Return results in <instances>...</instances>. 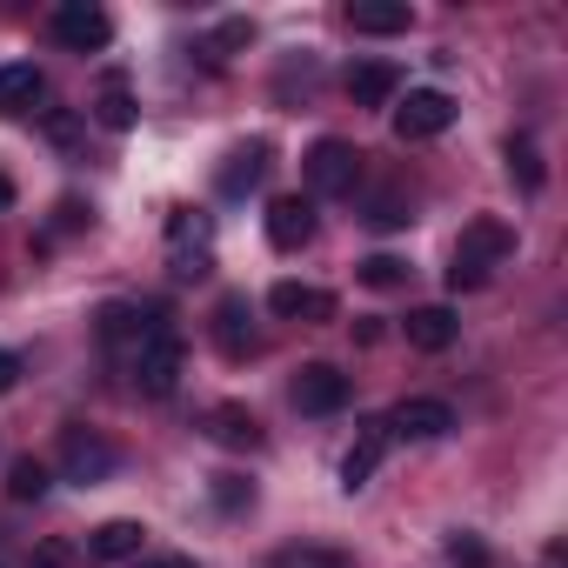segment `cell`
<instances>
[{
	"instance_id": "cell-1",
	"label": "cell",
	"mask_w": 568,
	"mask_h": 568,
	"mask_svg": "<svg viewBox=\"0 0 568 568\" xmlns=\"http://www.w3.org/2000/svg\"><path fill=\"white\" fill-rule=\"evenodd\" d=\"M515 254V227L501 221V214H475L468 227H462V241H455V254H448V288L455 295H468V288H488L495 281V267Z\"/></svg>"
},
{
	"instance_id": "cell-2",
	"label": "cell",
	"mask_w": 568,
	"mask_h": 568,
	"mask_svg": "<svg viewBox=\"0 0 568 568\" xmlns=\"http://www.w3.org/2000/svg\"><path fill=\"white\" fill-rule=\"evenodd\" d=\"M181 375H187V348H181V335L161 322V328H148L134 348H128V382L148 395V402H168L174 388H181Z\"/></svg>"
},
{
	"instance_id": "cell-3",
	"label": "cell",
	"mask_w": 568,
	"mask_h": 568,
	"mask_svg": "<svg viewBox=\"0 0 568 568\" xmlns=\"http://www.w3.org/2000/svg\"><path fill=\"white\" fill-rule=\"evenodd\" d=\"M308 187L315 194H328V201H342V194H355L362 187V148L355 141H335V134H322L315 148H308Z\"/></svg>"
},
{
	"instance_id": "cell-4",
	"label": "cell",
	"mask_w": 568,
	"mask_h": 568,
	"mask_svg": "<svg viewBox=\"0 0 568 568\" xmlns=\"http://www.w3.org/2000/svg\"><path fill=\"white\" fill-rule=\"evenodd\" d=\"M114 468H121V455H114V442H108L101 428H88V422H68V428H61V475H68V481H88V488H94V481H108Z\"/></svg>"
},
{
	"instance_id": "cell-5",
	"label": "cell",
	"mask_w": 568,
	"mask_h": 568,
	"mask_svg": "<svg viewBox=\"0 0 568 568\" xmlns=\"http://www.w3.org/2000/svg\"><path fill=\"white\" fill-rule=\"evenodd\" d=\"M54 41L68 54H101L114 41V21H108V8H94V0H61L54 8Z\"/></svg>"
},
{
	"instance_id": "cell-6",
	"label": "cell",
	"mask_w": 568,
	"mask_h": 568,
	"mask_svg": "<svg viewBox=\"0 0 568 568\" xmlns=\"http://www.w3.org/2000/svg\"><path fill=\"white\" fill-rule=\"evenodd\" d=\"M288 395H295L302 415H342L348 408V375L335 362H302L295 382H288Z\"/></svg>"
},
{
	"instance_id": "cell-7",
	"label": "cell",
	"mask_w": 568,
	"mask_h": 568,
	"mask_svg": "<svg viewBox=\"0 0 568 568\" xmlns=\"http://www.w3.org/2000/svg\"><path fill=\"white\" fill-rule=\"evenodd\" d=\"M455 128V101L442 88H408V101L395 108V134L402 141H435Z\"/></svg>"
},
{
	"instance_id": "cell-8",
	"label": "cell",
	"mask_w": 568,
	"mask_h": 568,
	"mask_svg": "<svg viewBox=\"0 0 568 568\" xmlns=\"http://www.w3.org/2000/svg\"><path fill=\"white\" fill-rule=\"evenodd\" d=\"M308 241H315V201L308 194H274L267 201V247L302 254Z\"/></svg>"
},
{
	"instance_id": "cell-9",
	"label": "cell",
	"mask_w": 568,
	"mask_h": 568,
	"mask_svg": "<svg viewBox=\"0 0 568 568\" xmlns=\"http://www.w3.org/2000/svg\"><path fill=\"white\" fill-rule=\"evenodd\" d=\"M448 428H455V408L435 402V395H408V402H395V415H388V435H408V442H442Z\"/></svg>"
},
{
	"instance_id": "cell-10",
	"label": "cell",
	"mask_w": 568,
	"mask_h": 568,
	"mask_svg": "<svg viewBox=\"0 0 568 568\" xmlns=\"http://www.w3.org/2000/svg\"><path fill=\"white\" fill-rule=\"evenodd\" d=\"M214 348H221L227 362H247V355L261 348L254 315H247V295H221V302H214Z\"/></svg>"
},
{
	"instance_id": "cell-11",
	"label": "cell",
	"mask_w": 568,
	"mask_h": 568,
	"mask_svg": "<svg viewBox=\"0 0 568 568\" xmlns=\"http://www.w3.org/2000/svg\"><path fill=\"white\" fill-rule=\"evenodd\" d=\"M88 561H101V568H114V561H134V555H148V528L141 521H128V515H114V521H101L94 535H88V548H81Z\"/></svg>"
},
{
	"instance_id": "cell-12",
	"label": "cell",
	"mask_w": 568,
	"mask_h": 568,
	"mask_svg": "<svg viewBox=\"0 0 568 568\" xmlns=\"http://www.w3.org/2000/svg\"><path fill=\"white\" fill-rule=\"evenodd\" d=\"M267 168H274V148H267V141H247V148H234V154L221 161L214 181H221L227 201H241V194H254V187L267 181Z\"/></svg>"
},
{
	"instance_id": "cell-13",
	"label": "cell",
	"mask_w": 568,
	"mask_h": 568,
	"mask_svg": "<svg viewBox=\"0 0 568 568\" xmlns=\"http://www.w3.org/2000/svg\"><path fill=\"white\" fill-rule=\"evenodd\" d=\"M201 428H207V442H221V448H261V442H267L247 402H214V408L201 415Z\"/></svg>"
},
{
	"instance_id": "cell-14",
	"label": "cell",
	"mask_w": 568,
	"mask_h": 568,
	"mask_svg": "<svg viewBox=\"0 0 568 568\" xmlns=\"http://www.w3.org/2000/svg\"><path fill=\"white\" fill-rule=\"evenodd\" d=\"M388 422H362V435H355V448L342 455V488L355 495V488H368L375 481V468H382V455H388Z\"/></svg>"
},
{
	"instance_id": "cell-15",
	"label": "cell",
	"mask_w": 568,
	"mask_h": 568,
	"mask_svg": "<svg viewBox=\"0 0 568 568\" xmlns=\"http://www.w3.org/2000/svg\"><path fill=\"white\" fill-rule=\"evenodd\" d=\"M267 308L281 322H335V295L328 288H302V281H274L267 288Z\"/></svg>"
},
{
	"instance_id": "cell-16",
	"label": "cell",
	"mask_w": 568,
	"mask_h": 568,
	"mask_svg": "<svg viewBox=\"0 0 568 568\" xmlns=\"http://www.w3.org/2000/svg\"><path fill=\"white\" fill-rule=\"evenodd\" d=\"M94 121H101L108 134H128V128L141 121V101H134V81H128V74H101V88H94Z\"/></svg>"
},
{
	"instance_id": "cell-17",
	"label": "cell",
	"mask_w": 568,
	"mask_h": 568,
	"mask_svg": "<svg viewBox=\"0 0 568 568\" xmlns=\"http://www.w3.org/2000/svg\"><path fill=\"white\" fill-rule=\"evenodd\" d=\"M402 335H408V348H422V355H442V348H455L462 322H455V308L428 302V308H415V315L402 322Z\"/></svg>"
},
{
	"instance_id": "cell-18",
	"label": "cell",
	"mask_w": 568,
	"mask_h": 568,
	"mask_svg": "<svg viewBox=\"0 0 568 568\" xmlns=\"http://www.w3.org/2000/svg\"><path fill=\"white\" fill-rule=\"evenodd\" d=\"M348 28L388 41V34H408V28H415V8H408V0H355V8H348Z\"/></svg>"
},
{
	"instance_id": "cell-19",
	"label": "cell",
	"mask_w": 568,
	"mask_h": 568,
	"mask_svg": "<svg viewBox=\"0 0 568 568\" xmlns=\"http://www.w3.org/2000/svg\"><path fill=\"white\" fill-rule=\"evenodd\" d=\"M395 88H402V68L395 61H355L348 68V101L355 108H388Z\"/></svg>"
},
{
	"instance_id": "cell-20",
	"label": "cell",
	"mask_w": 568,
	"mask_h": 568,
	"mask_svg": "<svg viewBox=\"0 0 568 568\" xmlns=\"http://www.w3.org/2000/svg\"><path fill=\"white\" fill-rule=\"evenodd\" d=\"M48 94V74L34 61H14L0 68V114H34V101Z\"/></svg>"
},
{
	"instance_id": "cell-21",
	"label": "cell",
	"mask_w": 568,
	"mask_h": 568,
	"mask_svg": "<svg viewBox=\"0 0 568 568\" xmlns=\"http://www.w3.org/2000/svg\"><path fill=\"white\" fill-rule=\"evenodd\" d=\"M148 328H161L154 308H134V302H108V308H101V342H108V348H134Z\"/></svg>"
},
{
	"instance_id": "cell-22",
	"label": "cell",
	"mask_w": 568,
	"mask_h": 568,
	"mask_svg": "<svg viewBox=\"0 0 568 568\" xmlns=\"http://www.w3.org/2000/svg\"><path fill=\"white\" fill-rule=\"evenodd\" d=\"M207 241H214V221L201 207H174L168 214V247L174 254H207Z\"/></svg>"
},
{
	"instance_id": "cell-23",
	"label": "cell",
	"mask_w": 568,
	"mask_h": 568,
	"mask_svg": "<svg viewBox=\"0 0 568 568\" xmlns=\"http://www.w3.org/2000/svg\"><path fill=\"white\" fill-rule=\"evenodd\" d=\"M508 174L521 181V194H541V181H548V174H541V154H535V141H528V134H508Z\"/></svg>"
},
{
	"instance_id": "cell-24",
	"label": "cell",
	"mask_w": 568,
	"mask_h": 568,
	"mask_svg": "<svg viewBox=\"0 0 568 568\" xmlns=\"http://www.w3.org/2000/svg\"><path fill=\"white\" fill-rule=\"evenodd\" d=\"M41 495H48V462H34V455L8 462V501H41Z\"/></svg>"
},
{
	"instance_id": "cell-25",
	"label": "cell",
	"mask_w": 568,
	"mask_h": 568,
	"mask_svg": "<svg viewBox=\"0 0 568 568\" xmlns=\"http://www.w3.org/2000/svg\"><path fill=\"white\" fill-rule=\"evenodd\" d=\"M267 568H355V555H342V548H281Z\"/></svg>"
},
{
	"instance_id": "cell-26",
	"label": "cell",
	"mask_w": 568,
	"mask_h": 568,
	"mask_svg": "<svg viewBox=\"0 0 568 568\" xmlns=\"http://www.w3.org/2000/svg\"><path fill=\"white\" fill-rule=\"evenodd\" d=\"M362 281H368V288H402V281H408V261H395V254H368V261H362Z\"/></svg>"
},
{
	"instance_id": "cell-27",
	"label": "cell",
	"mask_w": 568,
	"mask_h": 568,
	"mask_svg": "<svg viewBox=\"0 0 568 568\" xmlns=\"http://www.w3.org/2000/svg\"><path fill=\"white\" fill-rule=\"evenodd\" d=\"M368 221L375 227H408L415 214H408V194L402 187H388V194H375V207H368Z\"/></svg>"
},
{
	"instance_id": "cell-28",
	"label": "cell",
	"mask_w": 568,
	"mask_h": 568,
	"mask_svg": "<svg viewBox=\"0 0 568 568\" xmlns=\"http://www.w3.org/2000/svg\"><path fill=\"white\" fill-rule=\"evenodd\" d=\"M448 561H455V568H488L495 555H488V541H475V535L462 528V535H448Z\"/></svg>"
},
{
	"instance_id": "cell-29",
	"label": "cell",
	"mask_w": 568,
	"mask_h": 568,
	"mask_svg": "<svg viewBox=\"0 0 568 568\" xmlns=\"http://www.w3.org/2000/svg\"><path fill=\"white\" fill-rule=\"evenodd\" d=\"M214 501H221V508H247V501H254V488H247L241 475H214Z\"/></svg>"
},
{
	"instance_id": "cell-30",
	"label": "cell",
	"mask_w": 568,
	"mask_h": 568,
	"mask_svg": "<svg viewBox=\"0 0 568 568\" xmlns=\"http://www.w3.org/2000/svg\"><path fill=\"white\" fill-rule=\"evenodd\" d=\"M168 261H174V281H201L214 267V254H168Z\"/></svg>"
},
{
	"instance_id": "cell-31",
	"label": "cell",
	"mask_w": 568,
	"mask_h": 568,
	"mask_svg": "<svg viewBox=\"0 0 568 568\" xmlns=\"http://www.w3.org/2000/svg\"><path fill=\"white\" fill-rule=\"evenodd\" d=\"M48 134H54V148H68V154H74V141H81L74 114H48Z\"/></svg>"
},
{
	"instance_id": "cell-32",
	"label": "cell",
	"mask_w": 568,
	"mask_h": 568,
	"mask_svg": "<svg viewBox=\"0 0 568 568\" xmlns=\"http://www.w3.org/2000/svg\"><path fill=\"white\" fill-rule=\"evenodd\" d=\"M247 41H254L247 21H221V34H214V48H247Z\"/></svg>"
},
{
	"instance_id": "cell-33",
	"label": "cell",
	"mask_w": 568,
	"mask_h": 568,
	"mask_svg": "<svg viewBox=\"0 0 568 568\" xmlns=\"http://www.w3.org/2000/svg\"><path fill=\"white\" fill-rule=\"evenodd\" d=\"M88 214H94V207H81V201H61V207H54V227H61V234H74Z\"/></svg>"
},
{
	"instance_id": "cell-34",
	"label": "cell",
	"mask_w": 568,
	"mask_h": 568,
	"mask_svg": "<svg viewBox=\"0 0 568 568\" xmlns=\"http://www.w3.org/2000/svg\"><path fill=\"white\" fill-rule=\"evenodd\" d=\"M14 382H21V355L0 348V395H14Z\"/></svg>"
},
{
	"instance_id": "cell-35",
	"label": "cell",
	"mask_w": 568,
	"mask_h": 568,
	"mask_svg": "<svg viewBox=\"0 0 568 568\" xmlns=\"http://www.w3.org/2000/svg\"><path fill=\"white\" fill-rule=\"evenodd\" d=\"M68 561H74L68 541H41V568H68Z\"/></svg>"
},
{
	"instance_id": "cell-36",
	"label": "cell",
	"mask_w": 568,
	"mask_h": 568,
	"mask_svg": "<svg viewBox=\"0 0 568 568\" xmlns=\"http://www.w3.org/2000/svg\"><path fill=\"white\" fill-rule=\"evenodd\" d=\"M134 568H194V555H134Z\"/></svg>"
},
{
	"instance_id": "cell-37",
	"label": "cell",
	"mask_w": 568,
	"mask_h": 568,
	"mask_svg": "<svg viewBox=\"0 0 568 568\" xmlns=\"http://www.w3.org/2000/svg\"><path fill=\"white\" fill-rule=\"evenodd\" d=\"M0 207H14V181L8 174H0Z\"/></svg>"
}]
</instances>
